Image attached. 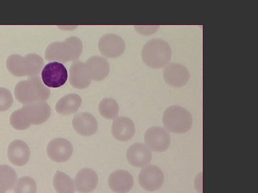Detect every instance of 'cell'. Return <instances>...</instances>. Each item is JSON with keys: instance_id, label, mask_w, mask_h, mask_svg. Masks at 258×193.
I'll use <instances>...</instances> for the list:
<instances>
[{"instance_id": "obj_22", "label": "cell", "mask_w": 258, "mask_h": 193, "mask_svg": "<svg viewBox=\"0 0 258 193\" xmlns=\"http://www.w3.org/2000/svg\"><path fill=\"white\" fill-rule=\"evenodd\" d=\"M53 186L57 193H75L74 179L67 174L57 171L53 177Z\"/></svg>"}, {"instance_id": "obj_1", "label": "cell", "mask_w": 258, "mask_h": 193, "mask_svg": "<svg viewBox=\"0 0 258 193\" xmlns=\"http://www.w3.org/2000/svg\"><path fill=\"white\" fill-rule=\"evenodd\" d=\"M83 43L79 37H70L64 42H55L47 46L45 58L52 62L66 63L69 61L76 62L82 54Z\"/></svg>"}, {"instance_id": "obj_24", "label": "cell", "mask_w": 258, "mask_h": 193, "mask_svg": "<svg viewBox=\"0 0 258 193\" xmlns=\"http://www.w3.org/2000/svg\"><path fill=\"white\" fill-rule=\"evenodd\" d=\"M17 181V173L10 166L0 165V182L6 190L14 188Z\"/></svg>"}, {"instance_id": "obj_2", "label": "cell", "mask_w": 258, "mask_h": 193, "mask_svg": "<svg viewBox=\"0 0 258 193\" xmlns=\"http://www.w3.org/2000/svg\"><path fill=\"white\" fill-rule=\"evenodd\" d=\"M15 96L18 102L25 106L39 102H46L50 98V90L40 77H30L16 84Z\"/></svg>"}, {"instance_id": "obj_7", "label": "cell", "mask_w": 258, "mask_h": 193, "mask_svg": "<svg viewBox=\"0 0 258 193\" xmlns=\"http://www.w3.org/2000/svg\"><path fill=\"white\" fill-rule=\"evenodd\" d=\"M139 182L141 187L145 190L154 192L160 189L164 184V175L157 166L149 165L141 171Z\"/></svg>"}, {"instance_id": "obj_5", "label": "cell", "mask_w": 258, "mask_h": 193, "mask_svg": "<svg viewBox=\"0 0 258 193\" xmlns=\"http://www.w3.org/2000/svg\"><path fill=\"white\" fill-rule=\"evenodd\" d=\"M41 77L42 82L47 87L57 88L66 84L69 73L63 64L52 62L42 68Z\"/></svg>"}, {"instance_id": "obj_30", "label": "cell", "mask_w": 258, "mask_h": 193, "mask_svg": "<svg viewBox=\"0 0 258 193\" xmlns=\"http://www.w3.org/2000/svg\"><path fill=\"white\" fill-rule=\"evenodd\" d=\"M6 191L3 184L0 182V193H6Z\"/></svg>"}, {"instance_id": "obj_25", "label": "cell", "mask_w": 258, "mask_h": 193, "mask_svg": "<svg viewBox=\"0 0 258 193\" xmlns=\"http://www.w3.org/2000/svg\"><path fill=\"white\" fill-rule=\"evenodd\" d=\"M15 193H36L37 184L32 177L25 176L17 179L14 186Z\"/></svg>"}, {"instance_id": "obj_8", "label": "cell", "mask_w": 258, "mask_h": 193, "mask_svg": "<svg viewBox=\"0 0 258 193\" xmlns=\"http://www.w3.org/2000/svg\"><path fill=\"white\" fill-rule=\"evenodd\" d=\"M98 48L101 55L108 58H116L124 53V40L115 34H106L100 39Z\"/></svg>"}, {"instance_id": "obj_26", "label": "cell", "mask_w": 258, "mask_h": 193, "mask_svg": "<svg viewBox=\"0 0 258 193\" xmlns=\"http://www.w3.org/2000/svg\"><path fill=\"white\" fill-rule=\"evenodd\" d=\"M10 121L12 127L15 130H25L31 126L30 123H28L25 114H24L22 108L17 110V111L12 113Z\"/></svg>"}, {"instance_id": "obj_16", "label": "cell", "mask_w": 258, "mask_h": 193, "mask_svg": "<svg viewBox=\"0 0 258 193\" xmlns=\"http://www.w3.org/2000/svg\"><path fill=\"white\" fill-rule=\"evenodd\" d=\"M74 181L76 191L81 193H90L96 189L98 176L92 169L83 168L79 171Z\"/></svg>"}, {"instance_id": "obj_28", "label": "cell", "mask_w": 258, "mask_h": 193, "mask_svg": "<svg viewBox=\"0 0 258 193\" xmlns=\"http://www.w3.org/2000/svg\"><path fill=\"white\" fill-rule=\"evenodd\" d=\"M159 28V26H135L136 30L144 35H152Z\"/></svg>"}, {"instance_id": "obj_12", "label": "cell", "mask_w": 258, "mask_h": 193, "mask_svg": "<svg viewBox=\"0 0 258 193\" xmlns=\"http://www.w3.org/2000/svg\"><path fill=\"white\" fill-rule=\"evenodd\" d=\"M164 78L169 85L174 87H184L189 82L190 74L184 66L171 63L164 70Z\"/></svg>"}, {"instance_id": "obj_23", "label": "cell", "mask_w": 258, "mask_h": 193, "mask_svg": "<svg viewBox=\"0 0 258 193\" xmlns=\"http://www.w3.org/2000/svg\"><path fill=\"white\" fill-rule=\"evenodd\" d=\"M100 114L107 120H115L119 113V106L112 98H104L99 103Z\"/></svg>"}, {"instance_id": "obj_3", "label": "cell", "mask_w": 258, "mask_h": 193, "mask_svg": "<svg viewBox=\"0 0 258 193\" xmlns=\"http://www.w3.org/2000/svg\"><path fill=\"white\" fill-rule=\"evenodd\" d=\"M172 55L170 45L161 39L147 42L142 52V60L151 68L160 69L169 64Z\"/></svg>"}, {"instance_id": "obj_18", "label": "cell", "mask_w": 258, "mask_h": 193, "mask_svg": "<svg viewBox=\"0 0 258 193\" xmlns=\"http://www.w3.org/2000/svg\"><path fill=\"white\" fill-rule=\"evenodd\" d=\"M111 132L113 138L118 141H128L134 136L136 132L135 125L129 118L119 117L113 120Z\"/></svg>"}, {"instance_id": "obj_21", "label": "cell", "mask_w": 258, "mask_h": 193, "mask_svg": "<svg viewBox=\"0 0 258 193\" xmlns=\"http://www.w3.org/2000/svg\"><path fill=\"white\" fill-rule=\"evenodd\" d=\"M86 64L91 72L92 80L101 81L108 77L110 65L106 59L98 56H93L88 59Z\"/></svg>"}, {"instance_id": "obj_10", "label": "cell", "mask_w": 258, "mask_h": 193, "mask_svg": "<svg viewBox=\"0 0 258 193\" xmlns=\"http://www.w3.org/2000/svg\"><path fill=\"white\" fill-rule=\"evenodd\" d=\"M22 109L30 125H42L51 115L50 107L46 102L25 105Z\"/></svg>"}, {"instance_id": "obj_14", "label": "cell", "mask_w": 258, "mask_h": 193, "mask_svg": "<svg viewBox=\"0 0 258 193\" xmlns=\"http://www.w3.org/2000/svg\"><path fill=\"white\" fill-rule=\"evenodd\" d=\"M75 131L82 136H91L98 131V122L93 115L88 113H78L72 121Z\"/></svg>"}, {"instance_id": "obj_9", "label": "cell", "mask_w": 258, "mask_h": 193, "mask_svg": "<svg viewBox=\"0 0 258 193\" xmlns=\"http://www.w3.org/2000/svg\"><path fill=\"white\" fill-rule=\"evenodd\" d=\"M47 153L51 160L56 162H66L74 153V147L69 140L55 138L51 140L47 147Z\"/></svg>"}, {"instance_id": "obj_4", "label": "cell", "mask_w": 258, "mask_h": 193, "mask_svg": "<svg viewBox=\"0 0 258 193\" xmlns=\"http://www.w3.org/2000/svg\"><path fill=\"white\" fill-rule=\"evenodd\" d=\"M163 123L168 131L184 134L191 130L193 118L191 113L185 108L177 106H171L164 112Z\"/></svg>"}, {"instance_id": "obj_15", "label": "cell", "mask_w": 258, "mask_h": 193, "mask_svg": "<svg viewBox=\"0 0 258 193\" xmlns=\"http://www.w3.org/2000/svg\"><path fill=\"white\" fill-rule=\"evenodd\" d=\"M8 157L10 162L14 165L18 167L25 165L30 160V147L23 140H13L8 146Z\"/></svg>"}, {"instance_id": "obj_11", "label": "cell", "mask_w": 258, "mask_h": 193, "mask_svg": "<svg viewBox=\"0 0 258 193\" xmlns=\"http://www.w3.org/2000/svg\"><path fill=\"white\" fill-rule=\"evenodd\" d=\"M126 158L131 165L143 168L152 162V154L145 144L134 143L128 147Z\"/></svg>"}, {"instance_id": "obj_29", "label": "cell", "mask_w": 258, "mask_h": 193, "mask_svg": "<svg viewBox=\"0 0 258 193\" xmlns=\"http://www.w3.org/2000/svg\"><path fill=\"white\" fill-rule=\"evenodd\" d=\"M195 186L199 193H203V173H200L195 179Z\"/></svg>"}, {"instance_id": "obj_13", "label": "cell", "mask_w": 258, "mask_h": 193, "mask_svg": "<svg viewBox=\"0 0 258 193\" xmlns=\"http://www.w3.org/2000/svg\"><path fill=\"white\" fill-rule=\"evenodd\" d=\"M92 81L91 72L87 64L76 61L72 64L70 69V83L77 89L88 87Z\"/></svg>"}, {"instance_id": "obj_20", "label": "cell", "mask_w": 258, "mask_h": 193, "mask_svg": "<svg viewBox=\"0 0 258 193\" xmlns=\"http://www.w3.org/2000/svg\"><path fill=\"white\" fill-rule=\"evenodd\" d=\"M82 105V98L79 94L71 93L61 98L55 105V111L58 114L69 115L79 111Z\"/></svg>"}, {"instance_id": "obj_27", "label": "cell", "mask_w": 258, "mask_h": 193, "mask_svg": "<svg viewBox=\"0 0 258 193\" xmlns=\"http://www.w3.org/2000/svg\"><path fill=\"white\" fill-rule=\"evenodd\" d=\"M13 104V96L8 89L0 87V112L9 110Z\"/></svg>"}, {"instance_id": "obj_6", "label": "cell", "mask_w": 258, "mask_h": 193, "mask_svg": "<svg viewBox=\"0 0 258 193\" xmlns=\"http://www.w3.org/2000/svg\"><path fill=\"white\" fill-rule=\"evenodd\" d=\"M144 140L149 150L162 152L166 151L170 146L171 136L165 129L160 127H153L146 132Z\"/></svg>"}, {"instance_id": "obj_19", "label": "cell", "mask_w": 258, "mask_h": 193, "mask_svg": "<svg viewBox=\"0 0 258 193\" xmlns=\"http://www.w3.org/2000/svg\"><path fill=\"white\" fill-rule=\"evenodd\" d=\"M8 71L16 77H30V65L28 56L22 57L19 55L9 56L6 62Z\"/></svg>"}, {"instance_id": "obj_17", "label": "cell", "mask_w": 258, "mask_h": 193, "mask_svg": "<svg viewBox=\"0 0 258 193\" xmlns=\"http://www.w3.org/2000/svg\"><path fill=\"white\" fill-rule=\"evenodd\" d=\"M134 185L133 176L126 170H116L112 172L108 178V186L115 193L130 192Z\"/></svg>"}]
</instances>
